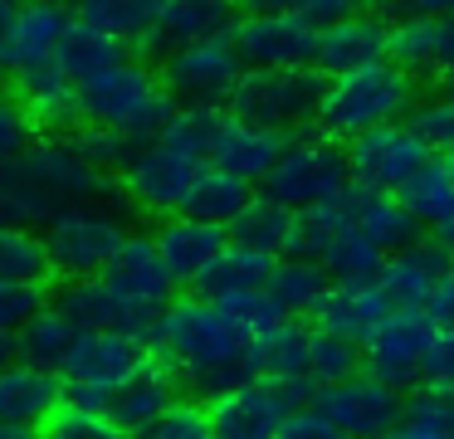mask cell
<instances>
[{"mask_svg":"<svg viewBox=\"0 0 454 439\" xmlns=\"http://www.w3.org/2000/svg\"><path fill=\"white\" fill-rule=\"evenodd\" d=\"M230 44L245 59L249 74H298V68H317L323 35L308 29L294 15V5H254L239 10Z\"/></svg>","mask_w":454,"mask_h":439,"instance_id":"6","label":"cell"},{"mask_svg":"<svg viewBox=\"0 0 454 439\" xmlns=\"http://www.w3.org/2000/svg\"><path fill=\"white\" fill-rule=\"evenodd\" d=\"M142 439H215V425H210L206 405H176L157 429H147Z\"/></svg>","mask_w":454,"mask_h":439,"instance_id":"46","label":"cell"},{"mask_svg":"<svg viewBox=\"0 0 454 439\" xmlns=\"http://www.w3.org/2000/svg\"><path fill=\"white\" fill-rule=\"evenodd\" d=\"M356 230H362L366 239L386 254V259L425 239V224L405 210L401 195H372V205H366V215H362V224H356Z\"/></svg>","mask_w":454,"mask_h":439,"instance_id":"35","label":"cell"},{"mask_svg":"<svg viewBox=\"0 0 454 439\" xmlns=\"http://www.w3.org/2000/svg\"><path fill=\"white\" fill-rule=\"evenodd\" d=\"M259 337H249L220 302L186 298L171 302L157 322L152 351L181 376V386L200 400H220L259 380Z\"/></svg>","mask_w":454,"mask_h":439,"instance_id":"1","label":"cell"},{"mask_svg":"<svg viewBox=\"0 0 454 439\" xmlns=\"http://www.w3.org/2000/svg\"><path fill=\"white\" fill-rule=\"evenodd\" d=\"M444 161H450V166H454V156H444Z\"/></svg>","mask_w":454,"mask_h":439,"instance_id":"55","label":"cell"},{"mask_svg":"<svg viewBox=\"0 0 454 439\" xmlns=\"http://www.w3.org/2000/svg\"><path fill=\"white\" fill-rule=\"evenodd\" d=\"M411 419H430V425H440V429H454V386L411 390Z\"/></svg>","mask_w":454,"mask_h":439,"instance_id":"47","label":"cell"},{"mask_svg":"<svg viewBox=\"0 0 454 439\" xmlns=\"http://www.w3.org/2000/svg\"><path fill=\"white\" fill-rule=\"evenodd\" d=\"M333 288H337L333 273L317 259H278L274 278H269V298L278 302V312H284L288 322H303V317L317 322V312H323V302Z\"/></svg>","mask_w":454,"mask_h":439,"instance_id":"29","label":"cell"},{"mask_svg":"<svg viewBox=\"0 0 454 439\" xmlns=\"http://www.w3.org/2000/svg\"><path fill=\"white\" fill-rule=\"evenodd\" d=\"M327 98V78L317 68H298V74H245V83L235 88L225 117L249 127H264V132L294 137L308 122H317Z\"/></svg>","mask_w":454,"mask_h":439,"instance_id":"4","label":"cell"},{"mask_svg":"<svg viewBox=\"0 0 454 439\" xmlns=\"http://www.w3.org/2000/svg\"><path fill=\"white\" fill-rule=\"evenodd\" d=\"M347 181H352L347 146L317 132V137H294L288 156L274 166V176L259 185V195L284 205V210H294V215H313L317 205L337 200V195L347 191Z\"/></svg>","mask_w":454,"mask_h":439,"instance_id":"5","label":"cell"},{"mask_svg":"<svg viewBox=\"0 0 454 439\" xmlns=\"http://www.w3.org/2000/svg\"><path fill=\"white\" fill-rule=\"evenodd\" d=\"M50 273H54V263H50V244H44L40 230L0 224V283H30V288H44Z\"/></svg>","mask_w":454,"mask_h":439,"instance_id":"34","label":"cell"},{"mask_svg":"<svg viewBox=\"0 0 454 439\" xmlns=\"http://www.w3.org/2000/svg\"><path fill=\"white\" fill-rule=\"evenodd\" d=\"M245 59L235 54L230 39H206V44H186L161 64V88L176 98L181 107H220L225 113L235 88L245 83Z\"/></svg>","mask_w":454,"mask_h":439,"instance_id":"9","label":"cell"},{"mask_svg":"<svg viewBox=\"0 0 454 439\" xmlns=\"http://www.w3.org/2000/svg\"><path fill=\"white\" fill-rule=\"evenodd\" d=\"M288 146H294V137H278V132H264V127L225 117V127H220V137H215V152H210V166L259 191V185L274 176V166L288 156Z\"/></svg>","mask_w":454,"mask_h":439,"instance_id":"22","label":"cell"},{"mask_svg":"<svg viewBox=\"0 0 454 439\" xmlns=\"http://www.w3.org/2000/svg\"><path fill=\"white\" fill-rule=\"evenodd\" d=\"M278 439H347V435L317 405H308V410H298V415H288V425H284Z\"/></svg>","mask_w":454,"mask_h":439,"instance_id":"49","label":"cell"},{"mask_svg":"<svg viewBox=\"0 0 454 439\" xmlns=\"http://www.w3.org/2000/svg\"><path fill=\"white\" fill-rule=\"evenodd\" d=\"M206 410H210V425H215V439H278L288 415H294L274 380L239 386L230 396L210 400Z\"/></svg>","mask_w":454,"mask_h":439,"instance_id":"20","label":"cell"},{"mask_svg":"<svg viewBox=\"0 0 454 439\" xmlns=\"http://www.w3.org/2000/svg\"><path fill=\"white\" fill-rule=\"evenodd\" d=\"M74 10L64 5H20L11 29L0 35V78H25L44 64H59Z\"/></svg>","mask_w":454,"mask_h":439,"instance_id":"16","label":"cell"},{"mask_svg":"<svg viewBox=\"0 0 454 439\" xmlns=\"http://www.w3.org/2000/svg\"><path fill=\"white\" fill-rule=\"evenodd\" d=\"M317 410H323L347 439H386L395 425H405L411 396L381 386L376 376L362 371L356 380H342V386L323 390V396H317Z\"/></svg>","mask_w":454,"mask_h":439,"instance_id":"12","label":"cell"},{"mask_svg":"<svg viewBox=\"0 0 454 439\" xmlns=\"http://www.w3.org/2000/svg\"><path fill=\"white\" fill-rule=\"evenodd\" d=\"M15 93H20V103L30 107V117H35V127H40V132L74 137L83 127L79 83H74L59 64H44V68H35V74L15 78Z\"/></svg>","mask_w":454,"mask_h":439,"instance_id":"26","label":"cell"},{"mask_svg":"<svg viewBox=\"0 0 454 439\" xmlns=\"http://www.w3.org/2000/svg\"><path fill=\"white\" fill-rule=\"evenodd\" d=\"M103 278H108L113 293H122V298L137 302V308H152V312L171 308V288H176V278H171V269H167V259H161V249H157L152 234L132 230V239L122 244V254L113 259V269L103 273Z\"/></svg>","mask_w":454,"mask_h":439,"instance_id":"24","label":"cell"},{"mask_svg":"<svg viewBox=\"0 0 454 439\" xmlns=\"http://www.w3.org/2000/svg\"><path fill=\"white\" fill-rule=\"evenodd\" d=\"M147 366H152L147 341L118 337V332H83L69 366H64V396H69V405L108 410V400Z\"/></svg>","mask_w":454,"mask_h":439,"instance_id":"7","label":"cell"},{"mask_svg":"<svg viewBox=\"0 0 454 439\" xmlns=\"http://www.w3.org/2000/svg\"><path fill=\"white\" fill-rule=\"evenodd\" d=\"M230 244L254 249V254H264V259H298V254H303V215L254 195V205L230 224Z\"/></svg>","mask_w":454,"mask_h":439,"instance_id":"28","label":"cell"},{"mask_svg":"<svg viewBox=\"0 0 454 439\" xmlns=\"http://www.w3.org/2000/svg\"><path fill=\"white\" fill-rule=\"evenodd\" d=\"M74 20L89 29H98V35L118 39L122 49H137L142 39H147L152 20H157V5H132V0H93V5H79L74 10Z\"/></svg>","mask_w":454,"mask_h":439,"instance_id":"39","label":"cell"},{"mask_svg":"<svg viewBox=\"0 0 454 439\" xmlns=\"http://www.w3.org/2000/svg\"><path fill=\"white\" fill-rule=\"evenodd\" d=\"M386 439H454V429H440V425H430V419H411V415H405V425H395Z\"/></svg>","mask_w":454,"mask_h":439,"instance_id":"52","label":"cell"},{"mask_svg":"<svg viewBox=\"0 0 454 439\" xmlns=\"http://www.w3.org/2000/svg\"><path fill=\"white\" fill-rule=\"evenodd\" d=\"M79 337H83V332L50 302V308H44L30 327L15 337V357H20L25 366H40V371H50V376H64V366H69Z\"/></svg>","mask_w":454,"mask_h":439,"instance_id":"30","label":"cell"},{"mask_svg":"<svg viewBox=\"0 0 454 439\" xmlns=\"http://www.w3.org/2000/svg\"><path fill=\"white\" fill-rule=\"evenodd\" d=\"M401 200L425 230L440 234L444 224H454V166L444 161V156H434V161L401 191Z\"/></svg>","mask_w":454,"mask_h":439,"instance_id":"33","label":"cell"},{"mask_svg":"<svg viewBox=\"0 0 454 439\" xmlns=\"http://www.w3.org/2000/svg\"><path fill=\"white\" fill-rule=\"evenodd\" d=\"M15 361H20V357H15V337H0V371L15 366Z\"/></svg>","mask_w":454,"mask_h":439,"instance_id":"54","label":"cell"},{"mask_svg":"<svg viewBox=\"0 0 454 439\" xmlns=\"http://www.w3.org/2000/svg\"><path fill=\"white\" fill-rule=\"evenodd\" d=\"M40 439H128V435H122V429L108 419V410L64 405L59 415L40 429Z\"/></svg>","mask_w":454,"mask_h":439,"instance_id":"44","label":"cell"},{"mask_svg":"<svg viewBox=\"0 0 454 439\" xmlns=\"http://www.w3.org/2000/svg\"><path fill=\"white\" fill-rule=\"evenodd\" d=\"M79 113L83 127H103V132H122L137 146H157L181 103L161 88V74H152V64L132 54L128 64L79 83Z\"/></svg>","mask_w":454,"mask_h":439,"instance_id":"2","label":"cell"},{"mask_svg":"<svg viewBox=\"0 0 454 439\" xmlns=\"http://www.w3.org/2000/svg\"><path fill=\"white\" fill-rule=\"evenodd\" d=\"M239 10L235 5H210V0H171V5H157V20H152L147 39L137 44V59H161L167 64L176 49L186 44H206V39H230Z\"/></svg>","mask_w":454,"mask_h":439,"instance_id":"17","label":"cell"},{"mask_svg":"<svg viewBox=\"0 0 454 439\" xmlns=\"http://www.w3.org/2000/svg\"><path fill=\"white\" fill-rule=\"evenodd\" d=\"M425 322H430L434 332H454V273L434 288V298L425 302Z\"/></svg>","mask_w":454,"mask_h":439,"instance_id":"51","label":"cell"},{"mask_svg":"<svg viewBox=\"0 0 454 439\" xmlns=\"http://www.w3.org/2000/svg\"><path fill=\"white\" fill-rule=\"evenodd\" d=\"M69 142L83 152V161H93L98 171H108V176H128L132 161H137V152H142V146L128 142L122 132H103V127H79Z\"/></svg>","mask_w":454,"mask_h":439,"instance_id":"42","label":"cell"},{"mask_svg":"<svg viewBox=\"0 0 454 439\" xmlns=\"http://www.w3.org/2000/svg\"><path fill=\"white\" fill-rule=\"evenodd\" d=\"M425 386H454V332H434L425 351Z\"/></svg>","mask_w":454,"mask_h":439,"instance_id":"48","label":"cell"},{"mask_svg":"<svg viewBox=\"0 0 454 439\" xmlns=\"http://www.w3.org/2000/svg\"><path fill=\"white\" fill-rule=\"evenodd\" d=\"M254 185H245V181H235V176H225V171H215V166H206V176H200V185H196V195H191V215L196 220H210V224H220V230H230V224L239 220V215L254 205Z\"/></svg>","mask_w":454,"mask_h":439,"instance_id":"37","label":"cell"},{"mask_svg":"<svg viewBox=\"0 0 454 439\" xmlns=\"http://www.w3.org/2000/svg\"><path fill=\"white\" fill-rule=\"evenodd\" d=\"M152 239H157V249H161V259H167V269L176 283H200L215 269L220 254L230 249V230H220V224H210V220H196V215L161 220L157 230H152Z\"/></svg>","mask_w":454,"mask_h":439,"instance_id":"23","label":"cell"},{"mask_svg":"<svg viewBox=\"0 0 454 439\" xmlns=\"http://www.w3.org/2000/svg\"><path fill=\"white\" fill-rule=\"evenodd\" d=\"M220 127H225V113H220V107H181L157 146H167V152L186 156V161H196V166H210Z\"/></svg>","mask_w":454,"mask_h":439,"instance_id":"38","label":"cell"},{"mask_svg":"<svg viewBox=\"0 0 454 439\" xmlns=\"http://www.w3.org/2000/svg\"><path fill=\"white\" fill-rule=\"evenodd\" d=\"M450 273H454V254L444 249L440 239H430V234H425L420 244L391 254L376 283H381V293L391 298L395 312H425V302L434 298V288H440Z\"/></svg>","mask_w":454,"mask_h":439,"instance_id":"18","label":"cell"},{"mask_svg":"<svg viewBox=\"0 0 454 439\" xmlns=\"http://www.w3.org/2000/svg\"><path fill=\"white\" fill-rule=\"evenodd\" d=\"M254 347H259V380H303L308 357H313V327H303V322H278Z\"/></svg>","mask_w":454,"mask_h":439,"instance_id":"32","label":"cell"},{"mask_svg":"<svg viewBox=\"0 0 454 439\" xmlns=\"http://www.w3.org/2000/svg\"><path fill=\"white\" fill-rule=\"evenodd\" d=\"M430 341H434V327L425 322V312H391L386 327L362 347L366 376H376L381 386L401 390V396L411 386H425V351H430Z\"/></svg>","mask_w":454,"mask_h":439,"instance_id":"15","label":"cell"},{"mask_svg":"<svg viewBox=\"0 0 454 439\" xmlns=\"http://www.w3.org/2000/svg\"><path fill=\"white\" fill-rule=\"evenodd\" d=\"M274 269H278V259H264V254H254V249L230 244V249L215 259V269L196 283V298L230 302V298H239V293H259V288H269Z\"/></svg>","mask_w":454,"mask_h":439,"instance_id":"31","label":"cell"},{"mask_svg":"<svg viewBox=\"0 0 454 439\" xmlns=\"http://www.w3.org/2000/svg\"><path fill=\"white\" fill-rule=\"evenodd\" d=\"M54 308H59L79 332H118V337H137V341H147V347H152L157 322H161V312L137 308V302H128L122 293H113L108 278L64 283V288L54 293Z\"/></svg>","mask_w":454,"mask_h":439,"instance_id":"14","label":"cell"},{"mask_svg":"<svg viewBox=\"0 0 454 439\" xmlns=\"http://www.w3.org/2000/svg\"><path fill=\"white\" fill-rule=\"evenodd\" d=\"M181 376L167 366V361L152 357V366L142 371V376H132L128 386L118 390V396L108 400V419L122 429L128 439H142L147 429H157L161 419L171 415V410L181 405Z\"/></svg>","mask_w":454,"mask_h":439,"instance_id":"21","label":"cell"},{"mask_svg":"<svg viewBox=\"0 0 454 439\" xmlns=\"http://www.w3.org/2000/svg\"><path fill=\"white\" fill-rule=\"evenodd\" d=\"M386 59H391V20L381 10H356L352 20H342V25H333L323 35L317 74L347 78V74H362L372 64H386Z\"/></svg>","mask_w":454,"mask_h":439,"instance_id":"19","label":"cell"},{"mask_svg":"<svg viewBox=\"0 0 454 439\" xmlns=\"http://www.w3.org/2000/svg\"><path fill=\"white\" fill-rule=\"evenodd\" d=\"M420 107V83L415 74H405L401 64H372L362 74L347 78H327V98L323 113H317V127L333 142H356V137L376 132V127H395L411 122V113Z\"/></svg>","mask_w":454,"mask_h":439,"instance_id":"3","label":"cell"},{"mask_svg":"<svg viewBox=\"0 0 454 439\" xmlns=\"http://www.w3.org/2000/svg\"><path fill=\"white\" fill-rule=\"evenodd\" d=\"M200 176H206V166L186 161L167 146H142L122 185L137 210L157 215V220H176V215H191V195H196Z\"/></svg>","mask_w":454,"mask_h":439,"instance_id":"13","label":"cell"},{"mask_svg":"<svg viewBox=\"0 0 454 439\" xmlns=\"http://www.w3.org/2000/svg\"><path fill=\"white\" fill-rule=\"evenodd\" d=\"M430 161H434V152L411 132V122L376 127V132L347 142V166H352V181L372 185V191H381V195H401Z\"/></svg>","mask_w":454,"mask_h":439,"instance_id":"10","label":"cell"},{"mask_svg":"<svg viewBox=\"0 0 454 439\" xmlns=\"http://www.w3.org/2000/svg\"><path fill=\"white\" fill-rule=\"evenodd\" d=\"M391 20V64L405 74H454V5H405L381 10Z\"/></svg>","mask_w":454,"mask_h":439,"instance_id":"11","label":"cell"},{"mask_svg":"<svg viewBox=\"0 0 454 439\" xmlns=\"http://www.w3.org/2000/svg\"><path fill=\"white\" fill-rule=\"evenodd\" d=\"M50 302L54 298L44 288H30V283H0V337H20Z\"/></svg>","mask_w":454,"mask_h":439,"instance_id":"45","label":"cell"},{"mask_svg":"<svg viewBox=\"0 0 454 439\" xmlns=\"http://www.w3.org/2000/svg\"><path fill=\"white\" fill-rule=\"evenodd\" d=\"M411 132L420 137L434 156H454V98L450 93L420 98V107L411 113Z\"/></svg>","mask_w":454,"mask_h":439,"instance_id":"43","label":"cell"},{"mask_svg":"<svg viewBox=\"0 0 454 439\" xmlns=\"http://www.w3.org/2000/svg\"><path fill=\"white\" fill-rule=\"evenodd\" d=\"M294 15L303 20L308 29H317V35H327L333 25H342V20L356 15V5H323V0H303V5H294Z\"/></svg>","mask_w":454,"mask_h":439,"instance_id":"50","label":"cell"},{"mask_svg":"<svg viewBox=\"0 0 454 439\" xmlns=\"http://www.w3.org/2000/svg\"><path fill=\"white\" fill-rule=\"evenodd\" d=\"M128 239H132L128 215H113V210H64L44 230L50 263H54V273H64V283L103 278Z\"/></svg>","mask_w":454,"mask_h":439,"instance_id":"8","label":"cell"},{"mask_svg":"<svg viewBox=\"0 0 454 439\" xmlns=\"http://www.w3.org/2000/svg\"><path fill=\"white\" fill-rule=\"evenodd\" d=\"M391 312L395 308H391V298L381 293V283H337V288L327 293V302H323V312H317L313 327L337 332V337L366 347V341L386 327Z\"/></svg>","mask_w":454,"mask_h":439,"instance_id":"27","label":"cell"},{"mask_svg":"<svg viewBox=\"0 0 454 439\" xmlns=\"http://www.w3.org/2000/svg\"><path fill=\"white\" fill-rule=\"evenodd\" d=\"M128 59L132 54L118 44V39H108V35H98V29H89V25L74 20L69 39H64V54H59V68L74 78V83H89V78L108 74V68L128 64Z\"/></svg>","mask_w":454,"mask_h":439,"instance_id":"36","label":"cell"},{"mask_svg":"<svg viewBox=\"0 0 454 439\" xmlns=\"http://www.w3.org/2000/svg\"><path fill=\"white\" fill-rule=\"evenodd\" d=\"M59 410H64V376H50V371L25 366V361L0 371V425L44 429Z\"/></svg>","mask_w":454,"mask_h":439,"instance_id":"25","label":"cell"},{"mask_svg":"<svg viewBox=\"0 0 454 439\" xmlns=\"http://www.w3.org/2000/svg\"><path fill=\"white\" fill-rule=\"evenodd\" d=\"M0 439H40V429H25V425H0Z\"/></svg>","mask_w":454,"mask_h":439,"instance_id":"53","label":"cell"},{"mask_svg":"<svg viewBox=\"0 0 454 439\" xmlns=\"http://www.w3.org/2000/svg\"><path fill=\"white\" fill-rule=\"evenodd\" d=\"M366 371V357L356 341L337 337V332H323L313 327V357H308V376H313L317 390H333L342 380H356Z\"/></svg>","mask_w":454,"mask_h":439,"instance_id":"40","label":"cell"},{"mask_svg":"<svg viewBox=\"0 0 454 439\" xmlns=\"http://www.w3.org/2000/svg\"><path fill=\"white\" fill-rule=\"evenodd\" d=\"M35 132L40 127H35L30 107L20 103V93H0V171L5 166H20L35 152V142H40Z\"/></svg>","mask_w":454,"mask_h":439,"instance_id":"41","label":"cell"}]
</instances>
